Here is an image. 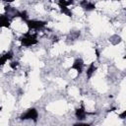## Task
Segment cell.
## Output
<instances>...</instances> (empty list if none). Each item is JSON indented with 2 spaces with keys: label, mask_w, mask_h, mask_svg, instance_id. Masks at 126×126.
Wrapping results in <instances>:
<instances>
[{
  "label": "cell",
  "mask_w": 126,
  "mask_h": 126,
  "mask_svg": "<svg viewBox=\"0 0 126 126\" xmlns=\"http://www.w3.org/2000/svg\"><path fill=\"white\" fill-rule=\"evenodd\" d=\"M20 42L23 46H26V47H29V46H32V45H34L37 43V38H36V34L35 33H30V32H27L24 34L23 37L20 38Z\"/></svg>",
  "instance_id": "cell-1"
},
{
  "label": "cell",
  "mask_w": 126,
  "mask_h": 126,
  "mask_svg": "<svg viewBox=\"0 0 126 126\" xmlns=\"http://www.w3.org/2000/svg\"><path fill=\"white\" fill-rule=\"evenodd\" d=\"M37 118H38V112L33 107L29 108L25 113H23L20 116V119L21 120H32L34 122L37 121Z\"/></svg>",
  "instance_id": "cell-2"
},
{
  "label": "cell",
  "mask_w": 126,
  "mask_h": 126,
  "mask_svg": "<svg viewBox=\"0 0 126 126\" xmlns=\"http://www.w3.org/2000/svg\"><path fill=\"white\" fill-rule=\"evenodd\" d=\"M25 23H26V25H27V27L29 28L30 31L31 30H41V29H43L47 25V23L45 21L29 20V19L27 21H25Z\"/></svg>",
  "instance_id": "cell-3"
},
{
  "label": "cell",
  "mask_w": 126,
  "mask_h": 126,
  "mask_svg": "<svg viewBox=\"0 0 126 126\" xmlns=\"http://www.w3.org/2000/svg\"><path fill=\"white\" fill-rule=\"evenodd\" d=\"M71 69L75 70L78 73V75H81L83 72V69H84V61L81 58L75 59V61L73 62V65L71 66Z\"/></svg>",
  "instance_id": "cell-4"
},
{
  "label": "cell",
  "mask_w": 126,
  "mask_h": 126,
  "mask_svg": "<svg viewBox=\"0 0 126 126\" xmlns=\"http://www.w3.org/2000/svg\"><path fill=\"white\" fill-rule=\"evenodd\" d=\"M80 6L87 12H90V11H93L95 9V4L88 1V0H81L80 1Z\"/></svg>",
  "instance_id": "cell-5"
},
{
  "label": "cell",
  "mask_w": 126,
  "mask_h": 126,
  "mask_svg": "<svg viewBox=\"0 0 126 126\" xmlns=\"http://www.w3.org/2000/svg\"><path fill=\"white\" fill-rule=\"evenodd\" d=\"M11 22L7 14H0V29L1 28H10Z\"/></svg>",
  "instance_id": "cell-6"
},
{
  "label": "cell",
  "mask_w": 126,
  "mask_h": 126,
  "mask_svg": "<svg viewBox=\"0 0 126 126\" xmlns=\"http://www.w3.org/2000/svg\"><path fill=\"white\" fill-rule=\"evenodd\" d=\"M87 111L85 110V107H84V105H82L81 107H79V108H77L76 110H75V116H76V118L78 119V120H84L85 118H86V116H87Z\"/></svg>",
  "instance_id": "cell-7"
},
{
  "label": "cell",
  "mask_w": 126,
  "mask_h": 126,
  "mask_svg": "<svg viewBox=\"0 0 126 126\" xmlns=\"http://www.w3.org/2000/svg\"><path fill=\"white\" fill-rule=\"evenodd\" d=\"M58 6H59V9H60V12L64 15H66L67 17H72L73 16V12L71 11L70 8H68V6H65L63 4H60L58 3Z\"/></svg>",
  "instance_id": "cell-8"
},
{
  "label": "cell",
  "mask_w": 126,
  "mask_h": 126,
  "mask_svg": "<svg viewBox=\"0 0 126 126\" xmlns=\"http://www.w3.org/2000/svg\"><path fill=\"white\" fill-rule=\"evenodd\" d=\"M12 57H13V52H12V51H8V52H6L5 54L1 55V56H0V66L4 65L8 60L12 59Z\"/></svg>",
  "instance_id": "cell-9"
},
{
  "label": "cell",
  "mask_w": 126,
  "mask_h": 126,
  "mask_svg": "<svg viewBox=\"0 0 126 126\" xmlns=\"http://www.w3.org/2000/svg\"><path fill=\"white\" fill-rule=\"evenodd\" d=\"M95 71H96V67H95V65H94V62H93V63L90 64V66L88 67V69H87V71H86L87 78H88V79H91L92 76L94 74Z\"/></svg>",
  "instance_id": "cell-10"
},
{
  "label": "cell",
  "mask_w": 126,
  "mask_h": 126,
  "mask_svg": "<svg viewBox=\"0 0 126 126\" xmlns=\"http://www.w3.org/2000/svg\"><path fill=\"white\" fill-rule=\"evenodd\" d=\"M16 17L21 18L23 21H27L29 16H28L27 11H18V12H17V14H16Z\"/></svg>",
  "instance_id": "cell-11"
},
{
  "label": "cell",
  "mask_w": 126,
  "mask_h": 126,
  "mask_svg": "<svg viewBox=\"0 0 126 126\" xmlns=\"http://www.w3.org/2000/svg\"><path fill=\"white\" fill-rule=\"evenodd\" d=\"M58 3L63 4V5H65V6H69V5H71V4L74 3V0H59Z\"/></svg>",
  "instance_id": "cell-12"
},
{
  "label": "cell",
  "mask_w": 126,
  "mask_h": 126,
  "mask_svg": "<svg viewBox=\"0 0 126 126\" xmlns=\"http://www.w3.org/2000/svg\"><path fill=\"white\" fill-rule=\"evenodd\" d=\"M9 65H10V67H11L13 70H16V69L18 68V66H19V62H17V61H12Z\"/></svg>",
  "instance_id": "cell-13"
},
{
  "label": "cell",
  "mask_w": 126,
  "mask_h": 126,
  "mask_svg": "<svg viewBox=\"0 0 126 126\" xmlns=\"http://www.w3.org/2000/svg\"><path fill=\"white\" fill-rule=\"evenodd\" d=\"M125 116H126V110H124L122 113L119 114V117H120L121 119H125Z\"/></svg>",
  "instance_id": "cell-14"
},
{
  "label": "cell",
  "mask_w": 126,
  "mask_h": 126,
  "mask_svg": "<svg viewBox=\"0 0 126 126\" xmlns=\"http://www.w3.org/2000/svg\"><path fill=\"white\" fill-rule=\"evenodd\" d=\"M4 2H8V3H10V2H13V0H3Z\"/></svg>",
  "instance_id": "cell-15"
}]
</instances>
